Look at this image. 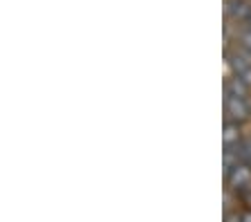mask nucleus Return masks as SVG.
Instances as JSON below:
<instances>
[{
    "mask_svg": "<svg viewBox=\"0 0 251 222\" xmlns=\"http://www.w3.org/2000/svg\"><path fill=\"white\" fill-rule=\"evenodd\" d=\"M225 119L235 123H245L251 119V103L249 99L238 97H225Z\"/></svg>",
    "mask_w": 251,
    "mask_h": 222,
    "instance_id": "nucleus-1",
    "label": "nucleus"
},
{
    "mask_svg": "<svg viewBox=\"0 0 251 222\" xmlns=\"http://www.w3.org/2000/svg\"><path fill=\"white\" fill-rule=\"evenodd\" d=\"M226 184H229V189H233V191H247L249 189L251 186V164L240 162V164L226 175Z\"/></svg>",
    "mask_w": 251,
    "mask_h": 222,
    "instance_id": "nucleus-2",
    "label": "nucleus"
},
{
    "mask_svg": "<svg viewBox=\"0 0 251 222\" xmlns=\"http://www.w3.org/2000/svg\"><path fill=\"white\" fill-rule=\"evenodd\" d=\"M242 142H245V137H242V132H240V123L226 122L225 119V128H222V144H225V148L235 150Z\"/></svg>",
    "mask_w": 251,
    "mask_h": 222,
    "instance_id": "nucleus-3",
    "label": "nucleus"
},
{
    "mask_svg": "<svg viewBox=\"0 0 251 222\" xmlns=\"http://www.w3.org/2000/svg\"><path fill=\"white\" fill-rule=\"evenodd\" d=\"M226 14L235 23H249L251 21V5L245 0H226Z\"/></svg>",
    "mask_w": 251,
    "mask_h": 222,
    "instance_id": "nucleus-4",
    "label": "nucleus"
},
{
    "mask_svg": "<svg viewBox=\"0 0 251 222\" xmlns=\"http://www.w3.org/2000/svg\"><path fill=\"white\" fill-rule=\"evenodd\" d=\"M225 97H238V99H247L249 97V85L240 79V76H231L225 83Z\"/></svg>",
    "mask_w": 251,
    "mask_h": 222,
    "instance_id": "nucleus-5",
    "label": "nucleus"
},
{
    "mask_svg": "<svg viewBox=\"0 0 251 222\" xmlns=\"http://www.w3.org/2000/svg\"><path fill=\"white\" fill-rule=\"evenodd\" d=\"M235 153H238L240 162H245V164H251V137H245V142L235 148Z\"/></svg>",
    "mask_w": 251,
    "mask_h": 222,
    "instance_id": "nucleus-6",
    "label": "nucleus"
},
{
    "mask_svg": "<svg viewBox=\"0 0 251 222\" xmlns=\"http://www.w3.org/2000/svg\"><path fill=\"white\" fill-rule=\"evenodd\" d=\"M240 48H242V52L251 56V29L240 34Z\"/></svg>",
    "mask_w": 251,
    "mask_h": 222,
    "instance_id": "nucleus-7",
    "label": "nucleus"
},
{
    "mask_svg": "<svg viewBox=\"0 0 251 222\" xmlns=\"http://www.w3.org/2000/svg\"><path fill=\"white\" fill-rule=\"evenodd\" d=\"M245 220V213L238 211H225V222H242Z\"/></svg>",
    "mask_w": 251,
    "mask_h": 222,
    "instance_id": "nucleus-8",
    "label": "nucleus"
},
{
    "mask_svg": "<svg viewBox=\"0 0 251 222\" xmlns=\"http://www.w3.org/2000/svg\"><path fill=\"white\" fill-rule=\"evenodd\" d=\"M247 200L251 202V186H249V189H247Z\"/></svg>",
    "mask_w": 251,
    "mask_h": 222,
    "instance_id": "nucleus-9",
    "label": "nucleus"
}]
</instances>
